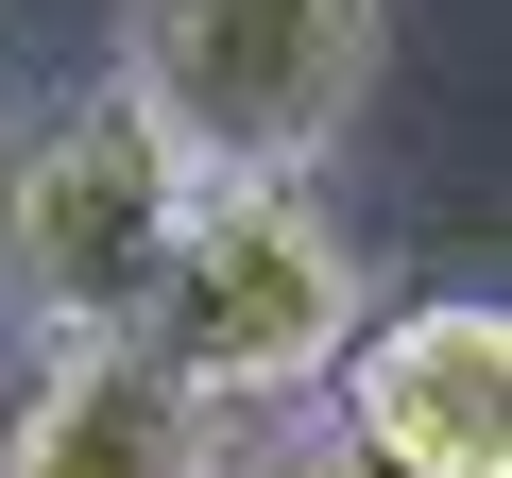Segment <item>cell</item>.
<instances>
[{
    "mask_svg": "<svg viewBox=\"0 0 512 478\" xmlns=\"http://www.w3.org/2000/svg\"><path fill=\"white\" fill-rule=\"evenodd\" d=\"M239 478H376V461H342L308 410H274V427H239Z\"/></svg>",
    "mask_w": 512,
    "mask_h": 478,
    "instance_id": "cell-6",
    "label": "cell"
},
{
    "mask_svg": "<svg viewBox=\"0 0 512 478\" xmlns=\"http://www.w3.org/2000/svg\"><path fill=\"white\" fill-rule=\"evenodd\" d=\"M376 325V274H359V239L308 205V188H188L171 222V274L137 308V359L222 410V427H274L342 376V342Z\"/></svg>",
    "mask_w": 512,
    "mask_h": 478,
    "instance_id": "cell-2",
    "label": "cell"
},
{
    "mask_svg": "<svg viewBox=\"0 0 512 478\" xmlns=\"http://www.w3.org/2000/svg\"><path fill=\"white\" fill-rule=\"evenodd\" d=\"M171 222H188V171L120 86H35L0 120V308L35 342H137Z\"/></svg>",
    "mask_w": 512,
    "mask_h": 478,
    "instance_id": "cell-3",
    "label": "cell"
},
{
    "mask_svg": "<svg viewBox=\"0 0 512 478\" xmlns=\"http://www.w3.org/2000/svg\"><path fill=\"white\" fill-rule=\"evenodd\" d=\"M308 427L376 478H512V308L495 291H410L342 342Z\"/></svg>",
    "mask_w": 512,
    "mask_h": 478,
    "instance_id": "cell-4",
    "label": "cell"
},
{
    "mask_svg": "<svg viewBox=\"0 0 512 478\" xmlns=\"http://www.w3.org/2000/svg\"><path fill=\"white\" fill-rule=\"evenodd\" d=\"M0 478H239V427L188 410L137 342H35L0 393Z\"/></svg>",
    "mask_w": 512,
    "mask_h": 478,
    "instance_id": "cell-5",
    "label": "cell"
},
{
    "mask_svg": "<svg viewBox=\"0 0 512 478\" xmlns=\"http://www.w3.org/2000/svg\"><path fill=\"white\" fill-rule=\"evenodd\" d=\"M393 69V0H120V103L188 188H308Z\"/></svg>",
    "mask_w": 512,
    "mask_h": 478,
    "instance_id": "cell-1",
    "label": "cell"
}]
</instances>
